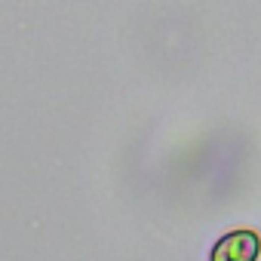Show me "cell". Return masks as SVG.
<instances>
[{"label":"cell","mask_w":261,"mask_h":261,"mask_svg":"<svg viewBox=\"0 0 261 261\" xmlns=\"http://www.w3.org/2000/svg\"><path fill=\"white\" fill-rule=\"evenodd\" d=\"M258 255H261V237L255 230H233L212 246L209 261H258Z\"/></svg>","instance_id":"cell-1"}]
</instances>
